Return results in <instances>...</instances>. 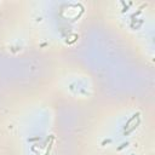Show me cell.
<instances>
[{
  "label": "cell",
  "mask_w": 155,
  "mask_h": 155,
  "mask_svg": "<svg viewBox=\"0 0 155 155\" xmlns=\"http://www.w3.org/2000/svg\"><path fill=\"white\" fill-rule=\"evenodd\" d=\"M139 116H141V113H139V111H137L136 114H133L132 116H131L130 119H129V120L126 121V124H125V126H124V131H125V130H127V129L130 127V125H131V124H132L135 120H137V119H138Z\"/></svg>",
  "instance_id": "6da1fadb"
},
{
  "label": "cell",
  "mask_w": 155,
  "mask_h": 155,
  "mask_svg": "<svg viewBox=\"0 0 155 155\" xmlns=\"http://www.w3.org/2000/svg\"><path fill=\"white\" fill-rule=\"evenodd\" d=\"M139 124H141V119L138 117V119H137V121H136V124H135V125H132V127H129L127 130L124 131V136H129L131 132H133V131H135L137 127L139 126Z\"/></svg>",
  "instance_id": "7a4b0ae2"
},
{
  "label": "cell",
  "mask_w": 155,
  "mask_h": 155,
  "mask_svg": "<svg viewBox=\"0 0 155 155\" xmlns=\"http://www.w3.org/2000/svg\"><path fill=\"white\" fill-rule=\"evenodd\" d=\"M129 144H130V143H129V142H124L122 144H120V146L117 147V148H116V150H117V152H120V150H122L124 148H126V147L129 146Z\"/></svg>",
  "instance_id": "3957f363"
},
{
  "label": "cell",
  "mask_w": 155,
  "mask_h": 155,
  "mask_svg": "<svg viewBox=\"0 0 155 155\" xmlns=\"http://www.w3.org/2000/svg\"><path fill=\"white\" fill-rule=\"evenodd\" d=\"M52 143H54V141H51V142H50V144H49V148H47V150H46V153H45V155H49V154H50L51 148H52Z\"/></svg>",
  "instance_id": "277c9868"
},
{
  "label": "cell",
  "mask_w": 155,
  "mask_h": 155,
  "mask_svg": "<svg viewBox=\"0 0 155 155\" xmlns=\"http://www.w3.org/2000/svg\"><path fill=\"white\" fill-rule=\"evenodd\" d=\"M111 139H104L103 142H102V146H105V144H108V143H110Z\"/></svg>",
  "instance_id": "5b68a950"
},
{
  "label": "cell",
  "mask_w": 155,
  "mask_h": 155,
  "mask_svg": "<svg viewBox=\"0 0 155 155\" xmlns=\"http://www.w3.org/2000/svg\"><path fill=\"white\" fill-rule=\"evenodd\" d=\"M38 139H40V137H36V138H32V139H28L29 142H32V141H38Z\"/></svg>",
  "instance_id": "8992f818"
},
{
  "label": "cell",
  "mask_w": 155,
  "mask_h": 155,
  "mask_svg": "<svg viewBox=\"0 0 155 155\" xmlns=\"http://www.w3.org/2000/svg\"><path fill=\"white\" fill-rule=\"evenodd\" d=\"M132 155H135V154H132Z\"/></svg>",
  "instance_id": "52a82bcc"
}]
</instances>
